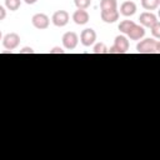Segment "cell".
I'll use <instances>...</instances> for the list:
<instances>
[{
  "instance_id": "cell-1",
  "label": "cell",
  "mask_w": 160,
  "mask_h": 160,
  "mask_svg": "<svg viewBox=\"0 0 160 160\" xmlns=\"http://www.w3.org/2000/svg\"><path fill=\"white\" fill-rule=\"evenodd\" d=\"M136 51L139 54H159L160 41L154 38L142 39L136 44Z\"/></svg>"
},
{
  "instance_id": "cell-2",
  "label": "cell",
  "mask_w": 160,
  "mask_h": 160,
  "mask_svg": "<svg viewBox=\"0 0 160 160\" xmlns=\"http://www.w3.org/2000/svg\"><path fill=\"white\" fill-rule=\"evenodd\" d=\"M129 40L128 38L122 35H118L114 40V45L108 49V54H125L129 50Z\"/></svg>"
},
{
  "instance_id": "cell-3",
  "label": "cell",
  "mask_w": 160,
  "mask_h": 160,
  "mask_svg": "<svg viewBox=\"0 0 160 160\" xmlns=\"http://www.w3.org/2000/svg\"><path fill=\"white\" fill-rule=\"evenodd\" d=\"M61 41H62V46L66 50H74L79 44V35L75 31H66L62 35Z\"/></svg>"
},
{
  "instance_id": "cell-4",
  "label": "cell",
  "mask_w": 160,
  "mask_h": 160,
  "mask_svg": "<svg viewBox=\"0 0 160 160\" xmlns=\"http://www.w3.org/2000/svg\"><path fill=\"white\" fill-rule=\"evenodd\" d=\"M31 24L35 29H39V30H45L49 28L50 25V18L46 15V14H42V12H38L35 15H32L31 18Z\"/></svg>"
},
{
  "instance_id": "cell-5",
  "label": "cell",
  "mask_w": 160,
  "mask_h": 160,
  "mask_svg": "<svg viewBox=\"0 0 160 160\" xmlns=\"http://www.w3.org/2000/svg\"><path fill=\"white\" fill-rule=\"evenodd\" d=\"M70 20V15L66 10H56L51 16V22L58 28H64L68 25Z\"/></svg>"
},
{
  "instance_id": "cell-6",
  "label": "cell",
  "mask_w": 160,
  "mask_h": 160,
  "mask_svg": "<svg viewBox=\"0 0 160 160\" xmlns=\"http://www.w3.org/2000/svg\"><path fill=\"white\" fill-rule=\"evenodd\" d=\"M95 41H96V31L94 29L86 28V29H84L81 31V34H80V42L84 46L89 48V46L94 45Z\"/></svg>"
},
{
  "instance_id": "cell-7",
  "label": "cell",
  "mask_w": 160,
  "mask_h": 160,
  "mask_svg": "<svg viewBox=\"0 0 160 160\" xmlns=\"http://www.w3.org/2000/svg\"><path fill=\"white\" fill-rule=\"evenodd\" d=\"M20 44V36L16 32H9L2 38V46L6 50H15Z\"/></svg>"
},
{
  "instance_id": "cell-8",
  "label": "cell",
  "mask_w": 160,
  "mask_h": 160,
  "mask_svg": "<svg viewBox=\"0 0 160 160\" xmlns=\"http://www.w3.org/2000/svg\"><path fill=\"white\" fill-rule=\"evenodd\" d=\"M139 21H140V25H141V26H144V28H151V26H152L156 21H159V20H158L156 15L152 14L151 11H144V12L140 14Z\"/></svg>"
},
{
  "instance_id": "cell-9",
  "label": "cell",
  "mask_w": 160,
  "mask_h": 160,
  "mask_svg": "<svg viewBox=\"0 0 160 160\" xmlns=\"http://www.w3.org/2000/svg\"><path fill=\"white\" fill-rule=\"evenodd\" d=\"M136 10H138L136 4H135L134 1H131V0H126V1H124V2L120 5V11H119V14H121L122 16L129 18V16H132V15L136 12Z\"/></svg>"
},
{
  "instance_id": "cell-10",
  "label": "cell",
  "mask_w": 160,
  "mask_h": 160,
  "mask_svg": "<svg viewBox=\"0 0 160 160\" xmlns=\"http://www.w3.org/2000/svg\"><path fill=\"white\" fill-rule=\"evenodd\" d=\"M119 16H120V14H119L118 9H114V10H101L100 11V18L106 24H114L115 21H118Z\"/></svg>"
},
{
  "instance_id": "cell-11",
  "label": "cell",
  "mask_w": 160,
  "mask_h": 160,
  "mask_svg": "<svg viewBox=\"0 0 160 160\" xmlns=\"http://www.w3.org/2000/svg\"><path fill=\"white\" fill-rule=\"evenodd\" d=\"M72 20H74V22H75L76 25H85V24L89 22L90 15H89V12H88L86 10H84V9H78V10H75L74 14H72Z\"/></svg>"
},
{
  "instance_id": "cell-12",
  "label": "cell",
  "mask_w": 160,
  "mask_h": 160,
  "mask_svg": "<svg viewBox=\"0 0 160 160\" xmlns=\"http://www.w3.org/2000/svg\"><path fill=\"white\" fill-rule=\"evenodd\" d=\"M126 35L130 40H141L145 36V28L141 26V25L134 24L132 28L129 30V32Z\"/></svg>"
},
{
  "instance_id": "cell-13",
  "label": "cell",
  "mask_w": 160,
  "mask_h": 160,
  "mask_svg": "<svg viewBox=\"0 0 160 160\" xmlns=\"http://www.w3.org/2000/svg\"><path fill=\"white\" fill-rule=\"evenodd\" d=\"M140 1H141V6L149 11L156 10L160 5V0H140Z\"/></svg>"
},
{
  "instance_id": "cell-14",
  "label": "cell",
  "mask_w": 160,
  "mask_h": 160,
  "mask_svg": "<svg viewBox=\"0 0 160 160\" xmlns=\"http://www.w3.org/2000/svg\"><path fill=\"white\" fill-rule=\"evenodd\" d=\"M100 9L101 10H114V9H118V1L116 0H101L100 1Z\"/></svg>"
},
{
  "instance_id": "cell-15",
  "label": "cell",
  "mask_w": 160,
  "mask_h": 160,
  "mask_svg": "<svg viewBox=\"0 0 160 160\" xmlns=\"http://www.w3.org/2000/svg\"><path fill=\"white\" fill-rule=\"evenodd\" d=\"M135 22L132 21V20H122L120 24H119V30H120V32L121 34H124V35H126L128 32H129V30L132 28V25H134Z\"/></svg>"
},
{
  "instance_id": "cell-16",
  "label": "cell",
  "mask_w": 160,
  "mask_h": 160,
  "mask_svg": "<svg viewBox=\"0 0 160 160\" xmlns=\"http://www.w3.org/2000/svg\"><path fill=\"white\" fill-rule=\"evenodd\" d=\"M21 5V0H5V8L10 11H16Z\"/></svg>"
},
{
  "instance_id": "cell-17",
  "label": "cell",
  "mask_w": 160,
  "mask_h": 160,
  "mask_svg": "<svg viewBox=\"0 0 160 160\" xmlns=\"http://www.w3.org/2000/svg\"><path fill=\"white\" fill-rule=\"evenodd\" d=\"M108 46L105 45V42H96L94 45L92 52L94 54H108Z\"/></svg>"
},
{
  "instance_id": "cell-18",
  "label": "cell",
  "mask_w": 160,
  "mask_h": 160,
  "mask_svg": "<svg viewBox=\"0 0 160 160\" xmlns=\"http://www.w3.org/2000/svg\"><path fill=\"white\" fill-rule=\"evenodd\" d=\"M74 4L78 9H84L86 10L91 5V0H74Z\"/></svg>"
},
{
  "instance_id": "cell-19",
  "label": "cell",
  "mask_w": 160,
  "mask_h": 160,
  "mask_svg": "<svg viewBox=\"0 0 160 160\" xmlns=\"http://www.w3.org/2000/svg\"><path fill=\"white\" fill-rule=\"evenodd\" d=\"M150 31H151V35L154 39H160V22L156 21L151 28H150Z\"/></svg>"
},
{
  "instance_id": "cell-20",
  "label": "cell",
  "mask_w": 160,
  "mask_h": 160,
  "mask_svg": "<svg viewBox=\"0 0 160 160\" xmlns=\"http://www.w3.org/2000/svg\"><path fill=\"white\" fill-rule=\"evenodd\" d=\"M65 52V50L62 49V48H60V46H54L50 51H49V54H64Z\"/></svg>"
},
{
  "instance_id": "cell-21",
  "label": "cell",
  "mask_w": 160,
  "mask_h": 160,
  "mask_svg": "<svg viewBox=\"0 0 160 160\" xmlns=\"http://www.w3.org/2000/svg\"><path fill=\"white\" fill-rule=\"evenodd\" d=\"M19 52H20V54H34V49L30 48V46H25V48H22Z\"/></svg>"
},
{
  "instance_id": "cell-22",
  "label": "cell",
  "mask_w": 160,
  "mask_h": 160,
  "mask_svg": "<svg viewBox=\"0 0 160 160\" xmlns=\"http://www.w3.org/2000/svg\"><path fill=\"white\" fill-rule=\"evenodd\" d=\"M5 18H6V8L0 5V21L4 20Z\"/></svg>"
},
{
  "instance_id": "cell-23",
  "label": "cell",
  "mask_w": 160,
  "mask_h": 160,
  "mask_svg": "<svg viewBox=\"0 0 160 160\" xmlns=\"http://www.w3.org/2000/svg\"><path fill=\"white\" fill-rule=\"evenodd\" d=\"M38 0H24V2L25 4H28V5H32V4H35Z\"/></svg>"
},
{
  "instance_id": "cell-24",
  "label": "cell",
  "mask_w": 160,
  "mask_h": 160,
  "mask_svg": "<svg viewBox=\"0 0 160 160\" xmlns=\"http://www.w3.org/2000/svg\"><path fill=\"white\" fill-rule=\"evenodd\" d=\"M0 40H2V34H1V31H0Z\"/></svg>"
}]
</instances>
